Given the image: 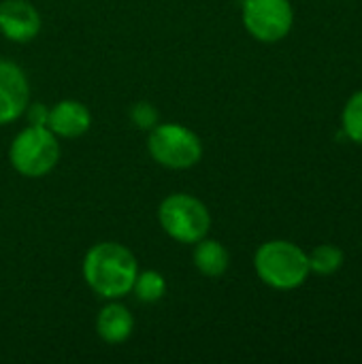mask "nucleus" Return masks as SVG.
I'll return each instance as SVG.
<instances>
[{"label":"nucleus","instance_id":"15","mask_svg":"<svg viewBox=\"0 0 362 364\" xmlns=\"http://www.w3.org/2000/svg\"><path fill=\"white\" fill-rule=\"evenodd\" d=\"M130 119H132V124L137 128L151 130L156 126V122H158V113H156V109L149 102H137L130 109Z\"/></svg>","mask_w":362,"mask_h":364},{"label":"nucleus","instance_id":"14","mask_svg":"<svg viewBox=\"0 0 362 364\" xmlns=\"http://www.w3.org/2000/svg\"><path fill=\"white\" fill-rule=\"evenodd\" d=\"M344 130H346V134L354 143L362 145V90L356 92L346 102V109H344Z\"/></svg>","mask_w":362,"mask_h":364},{"label":"nucleus","instance_id":"11","mask_svg":"<svg viewBox=\"0 0 362 364\" xmlns=\"http://www.w3.org/2000/svg\"><path fill=\"white\" fill-rule=\"evenodd\" d=\"M228 252L220 241L201 239L194 247V264L205 277H220L228 269Z\"/></svg>","mask_w":362,"mask_h":364},{"label":"nucleus","instance_id":"12","mask_svg":"<svg viewBox=\"0 0 362 364\" xmlns=\"http://www.w3.org/2000/svg\"><path fill=\"white\" fill-rule=\"evenodd\" d=\"M132 290L141 303H156L166 292V279L158 271H143V273H137Z\"/></svg>","mask_w":362,"mask_h":364},{"label":"nucleus","instance_id":"10","mask_svg":"<svg viewBox=\"0 0 362 364\" xmlns=\"http://www.w3.org/2000/svg\"><path fill=\"white\" fill-rule=\"evenodd\" d=\"M132 328H134V318L124 305L111 303L100 309L98 320H96V331L102 341L124 343L132 335Z\"/></svg>","mask_w":362,"mask_h":364},{"label":"nucleus","instance_id":"16","mask_svg":"<svg viewBox=\"0 0 362 364\" xmlns=\"http://www.w3.org/2000/svg\"><path fill=\"white\" fill-rule=\"evenodd\" d=\"M47 115H49V109L43 107V105H34L30 109V124L32 126H47Z\"/></svg>","mask_w":362,"mask_h":364},{"label":"nucleus","instance_id":"9","mask_svg":"<svg viewBox=\"0 0 362 364\" xmlns=\"http://www.w3.org/2000/svg\"><path fill=\"white\" fill-rule=\"evenodd\" d=\"M92 115L83 102L77 100H62L53 109H49L47 115V128L55 136L64 139H77L90 130Z\"/></svg>","mask_w":362,"mask_h":364},{"label":"nucleus","instance_id":"3","mask_svg":"<svg viewBox=\"0 0 362 364\" xmlns=\"http://www.w3.org/2000/svg\"><path fill=\"white\" fill-rule=\"evenodd\" d=\"M9 160L23 177H43L60 160V145L47 126H28L11 143Z\"/></svg>","mask_w":362,"mask_h":364},{"label":"nucleus","instance_id":"13","mask_svg":"<svg viewBox=\"0 0 362 364\" xmlns=\"http://www.w3.org/2000/svg\"><path fill=\"white\" fill-rule=\"evenodd\" d=\"M309 271L318 275H333L344 264V252L335 245H318L309 256Z\"/></svg>","mask_w":362,"mask_h":364},{"label":"nucleus","instance_id":"8","mask_svg":"<svg viewBox=\"0 0 362 364\" xmlns=\"http://www.w3.org/2000/svg\"><path fill=\"white\" fill-rule=\"evenodd\" d=\"M41 30V15L28 0H4L0 4V32L15 43L32 41Z\"/></svg>","mask_w":362,"mask_h":364},{"label":"nucleus","instance_id":"1","mask_svg":"<svg viewBox=\"0 0 362 364\" xmlns=\"http://www.w3.org/2000/svg\"><path fill=\"white\" fill-rule=\"evenodd\" d=\"M139 267L132 252L119 243H96L83 258V279L102 299H119L132 290Z\"/></svg>","mask_w":362,"mask_h":364},{"label":"nucleus","instance_id":"2","mask_svg":"<svg viewBox=\"0 0 362 364\" xmlns=\"http://www.w3.org/2000/svg\"><path fill=\"white\" fill-rule=\"evenodd\" d=\"M254 267L258 277L275 290H294L309 275L307 254L290 241H267L260 245Z\"/></svg>","mask_w":362,"mask_h":364},{"label":"nucleus","instance_id":"5","mask_svg":"<svg viewBox=\"0 0 362 364\" xmlns=\"http://www.w3.org/2000/svg\"><path fill=\"white\" fill-rule=\"evenodd\" d=\"M149 156L166 168H190L203 158L201 139L181 124H156L147 139Z\"/></svg>","mask_w":362,"mask_h":364},{"label":"nucleus","instance_id":"7","mask_svg":"<svg viewBox=\"0 0 362 364\" xmlns=\"http://www.w3.org/2000/svg\"><path fill=\"white\" fill-rule=\"evenodd\" d=\"M30 85L23 70L6 60H0V126L15 122L26 109Z\"/></svg>","mask_w":362,"mask_h":364},{"label":"nucleus","instance_id":"4","mask_svg":"<svg viewBox=\"0 0 362 364\" xmlns=\"http://www.w3.org/2000/svg\"><path fill=\"white\" fill-rule=\"evenodd\" d=\"M158 220L164 232L179 243H196L207 237L211 215L203 200L190 194H171L160 203Z\"/></svg>","mask_w":362,"mask_h":364},{"label":"nucleus","instance_id":"6","mask_svg":"<svg viewBox=\"0 0 362 364\" xmlns=\"http://www.w3.org/2000/svg\"><path fill=\"white\" fill-rule=\"evenodd\" d=\"M241 13L247 32L262 43L282 41L294 21L290 0H243Z\"/></svg>","mask_w":362,"mask_h":364}]
</instances>
